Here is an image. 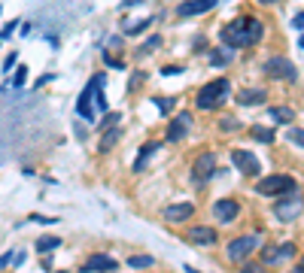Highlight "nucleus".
<instances>
[{
	"label": "nucleus",
	"mask_w": 304,
	"mask_h": 273,
	"mask_svg": "<svg viewBox=\"0 0 304 273\" xmlns=\"http://www.w3.org/2000/svg\"><path fill=\"white\" fill-rule=\"evenodd\" d=\"M292 27H304V12H298V15H295V21H292Z\"/></svg>",
	"instance_id": "nucleus-38"
},
{
	"label": "nucleus",
	"mask_w": 304,
	"mask_h": 273,
	"mask_svg": "<svg viewBox=\"0 0 304 273\" xmlns=\"http://www.w3.org/2000/svg\"><path fill=\"white\" fill-rule=\"evenodd\" d=\"M256 191L264 194V198H271V194H274V198H280V194L295 191V179L289 173H271V176H262L256 182Z\"/></svg>",
	"instance_id": "nucleus-3"
},
{
	"label": "nucleus",
	"mask_w": 304,
	"mask_h": 273,
	"mask_svg": "<svg viewBox=\"0 0 304 273\" xmlns=\"http://www.w3.org/2000/svg\"><path fill=\"white\" fill-rule=\"evenodd\" d=\"M304 210V201L298 198L295 191H289V194H280V201L274 204V216L280 219V222H292L298 213Z\"/></svg>",
	"instance_id": "nucleus-7"
},
{
	"label": "nucleus",
	"mask_w": 304,
	"mask_h": 273,
	"mask_svg": "<svg viewBox=\"0 0 304 273\" xmlns=\"http://www.w3.org/2000/svg\"><path fill=\"white\" fill-rule=\"evenodd\" d=\"M238 213H240V204H238L234 198H219V201L213 204V219H216L219 225H232V222L238 219Z\"/></svg>",
	"instance_id": "nucleus-9"
},
{
	"label": "nucleus",
	"mask_w": 304,
	"mask_h": 273,
	"mask_svg": "<svg viewBox=\"0 0 304 273\" xmlns=\"http://www.w3.org/2000/svg\"><path fill=\"white\" fill-rule=\"evenodd\" d=\"M228 97H232V82H228V79H213V82H207L198 91L195 106L198 109H219Z\"/></svg>",
	"instance_id": "nucleus-2"
},
{
	"label": "nucleus",
	"mask_w": 304,
	"mask_h": 273,
	"mask_svg": "<svg viewBox=\"0 0 304 273\" xmlns=\"http://www.w3.org/2000/svg\"><path fill=\"white\" fill-rule=\"evenodd\" d=\"M116 140H119V128H112V131L106 128V134H104V140H100V152H110Z\"/></svg>",
	"instance_id": "nucleus-26"
},
{
	"label": "nucleus",
	"mask_w": 304,
	"mask_h": 273,
	"mask_svg": "<svg viewBox=\"0 0 304 273\" xmlns=\"http://www.w3.org/2000/svg\"><path fill=\"white\" fill-rule=\"evenodd\" d=\"M262 33H264V24L256 15H238L232 24H225L219 30V40L228 49H246V46H256L262 40Z\"/></svg>",
	"instance_id": "nucleus-1"
},
{
	"label": "nucleus",
	"mask_w": 304,
	"mask_h": 273,
	"mask_svg": "<svg viewBox=\"0 0 304 273\" xmlns=\"http://www.w3.org/2000/svg\"><path fill=\"white\" fill-rule=\"evenodd\" d=\"M264 76H271V79H283V82H295L298 79V70H295V64L289 58L274 55V58L264 61Z\"/></svg>",
	"instance_id": "nucleus-5"
},
{
	"label": "nucleus",
	"mask_w": 304,
	"mask_h": 273,
	"mask_svg": "<svg viewBox=\"0 0 304 273\" xmlns=\"http://www.w3.org/2000/svg\"><path fill=\"white\" fill-rule=\"evenodd\" d=\"M24 82H28V67H24V64H16V67H12V82H10V85H12V88H22Z\"/></svg>",
	"instance_id": "nucleus-25"
},
{
	"label": "nucleus",
	"mask_w": 304,
	"mask_h": 273,
	"mask_svg": "<svg viewBox=\"0 0 304 273\" xmlns=\"http://www.w3.org/2000/svg\"><path fill=\"white\" fill-rule=\"evenodd\" d=\"M152 264H156V258H152V255H131V258H128V267H131V270H146V267H152Z\"/></svg>",
	"instance_id": "nucleus-24"
},
{
	"label": "nucleus",
	"mask_w": 304,
	"mask_h": 273,
	"mask_svg": "<svg viewBox=\"0 0 304 273\" xmlns=\"http://www.w3.org/2000/svg\"><path fill=\"white\" fill-rule=\"evenodd\" d=\"M262 100H264V91L262 88H244L238 94V103H244V106H258Z\"/></svg>",
	"instance_id": "nucleus-19"
},
{
	"label": "nucleus",
	"mask_w": 304,
	"mask_h": 273,
	"mask_svg": "<svg viewBox=\"0 0 304 273\" xmlns=\"http://www.w3.org/2000/svg\"><path fill=\"white\" fill-rule=\"evenodd\" d=\"M162 149V143H156V140H149V143H143L140 146V152H137V158H134V173H143L146 170V164H149V158L156 155Z\"/></svg>",
	"instance_id": "nucleus-17"
},
{
	"label": "nucleus",
	"mask_w": 304,
	"mask_h": 273,
	"mask_svg": "<svg viewBox=\"0 0 304 273\" xmlns=\"http://www.w3.org/2000/svg\"><path fill=\"white\" fill-rule=\"evenodd\" d=\"M292 255H295V243H283V246L268 243V246H262V264H280V261H286Z\"/></svg>",
	"instance_id": "nucleus-10"
},
{
	"label": "nucleus",
	"mask_w": 304,
	"mask_h": 273,
	"mask_svg": "<svg viewBox=\"0 0 304 273\" xmlns=\"http://www.w3.org/2000/svg\"><path fill=\"white\" fill-rule=\"evenodd\" d=\"M192 179H195V185H207L210 182V176L216 173V155L213 152H201L198 158H195V167H192Z\"/></svg>",
	"instance_id": "nucleus-8"
},
{
	"label": "nucleus",
	"mask_w": 304,
	"mask_h": 273,
	"mask_svg": "<svg viewBox=\"0 0 304 273\" xmlns=\"http://www.w3.org/2000/svg\"><path fill=\"white\" fill-rule=\"evenodd\" d=\"M232 164L244 173V176H256L262 167H258V158H256V155L252 152H246V149H234L232 152Z\"/></svg>",
	"instance_id": "nucleus-11"
},
{
	"label": "nucleus",
	"mask_w": 304,
	"mask_h": 273,
	"mask_svg": "<svg viewBox=\"0 0 304 273\" xmlns=\"http://www.w3.org/2000/svg\"><path fill=\"white\" fill-rule=\"evenodd\" d=\"M34 246H36V252H43V255H46V252H55V249L61 246V237H40Z\"/></svg>",
	"instance_id": "nucleus-23"
},
{
	"label": "nucleus",
	"mask_w": 304,
	"mask_h": 273,
	"mask_svg": "<svg viewBox=\"0 0 304 273\" xmlns=\"http://www.w3.org/2000/svg\"><path fill=\"white\" fill-rule=\"evenodd\" d=\"M271 119H274V122H283V125H292V122H295V112H292L289 106H274V109H271Z\"/></svg>",
	"instance_id": "nucleus-21"
},
{
	"label": "nucleus",
	"mask_w": 304,
	"mask_h": 273,
	"mask_svg": "<svg viewBox=\"0 0 304 273\" xmlns=\"http://www.w3.org/2000/svg\"><path fill=\"white\" fill-rule=\"evenodd\" d=\"M18 64V52H10L6 61H4V73H12V67Z\"/></svg>",
	"instance_id": "nucleus-31"
},
{
	"label": "nucleus",
	"mask_w": 304,
	"mask_h": 273,
	"mask_svg": "<svg viewBox=\"0 0 304 273\" xmlns=\"http://www.w3.org/2000/svg\"><path fill=\"white\" fill-rule=\"evenodd\" d=\"M122 6H125V9H128V6H140V0H125Z\"/></svg>",
	"instance_id": "nucleus-39"
},
{
	"label": "nucleus",
	"mask_w": 304,
	"mask_h": 273,
	"mask_svg": "<svg viewBox=\"0 0 304 273\" xmlns=\"http://www.w3.org/2000/svg\"><path fill=\"white\" fill-rule=\"evenodd\" d=\"M188 240H192L195 246H216V231L207 228V225H192L188 228Z\"/></svg>",
	"instance_id": "nucleus-15"
},
{
	"label": "nucleus",
	"mask_w": 304,
	"mask_h": 273,
	"mask_svg": "<svg viewBox=\"0 0 304 273\" xmlns=\"http://www.w3.org/2000/svg\"><path fill=\"white\" fill-rule=\"evenodd\" d=\"M156 106H158V112H170L174 109V100L170 97H156Z\"/></svg>",
	"instance_id": "nucleus-32"
},
{
	"label": "nucleus",
	"mask_w": 304,
	"mask_h": 273,
	"mask_svg": "<svg viewBox=\"0 0 304 273\" xmlns=\"http://www.w3.org/2000/svg\"><path fill=\"white\" fill-rule=\"evenodd\" d=\"M256 3H268V6H274V3H280V0H256Z\"/></svg>",
	"instance_id": "nucleus-40"
},
{
	"label": "nucleus",
	"mask_w": 304,
	"mask_h": 273,
	"mask_svg": "<svg viewBox=\"0 0 304 273\" xmlns=\"http://www.w3.org/2000/svg\"><path fill=\"white\" fill-rule=\"evenodd\" d=\"M301 270H304V261H301Z\"/></svg>",
	"instance_id": "nucleus-41"
},
{
	"label": "nucleus",
	"mask_w": 304,
	"mask_h": 273,
	"mask_svg": "<svg viewBox=\"0 0 304 273\" xmlns=\"http://www.w3.org/2000/svg\"><path fill=\"white\" fill-rule=\"evenodd\" d=\"M0 43H4V40H0Z\"/></svg>",
	"instance_id": "nucleus-42"
},
{
	"label": "nucleus",
	"mask_w": 304,
	"mask_h": 273,
	"mask_svg": "<svg viewBox=\"0 0 304 273\" xmlns=\"http://www.w3.org/2000/svg\"><path fill=\"white\" fill-rule=\"evenodd\" d=\"M250 134H252V140H258V143H264V146H271V143H274V131H271V128H264V125H256Z\"/></svg>",
	"instance_id": "nucleus-22"
},
{
	"label": "nucleus",
	"mask_w": 304,
	"mask_h": 273,
	"mask_svg": "<svg viewBox=\"0 0 304 273\" xmlns=\"http://www.w3.org/2000/svg\"><path fill=\"white\" fill-rule=\"evenodd\" d=\"M82 270H86V273H106V270H119V261L112 258V255L94 252V255H88V258H86Z\"/></svg>",
	"instance_id": "nucleus-12"
},
{
	"label": "nucleus",
	"mask_w": 304,
	"mask_h": 273,
	"mask_svg": "<svg viewBox=\"0 0 304 273\" xmlns=\"http://www.w3.org/2000/svg\"><path fill=\"white\" fill-rule=\"evenodd\" d=\"M216 3H219V0H182V3L176 6V15H180V18L204 15V12H210V9H213Z\"/></svg>",
	"instance_id": "nucleus-13"
},
{
	"label": "nucleus",
	"mask_w": 304,
	"mask_h": 273,
	"mask_svg": "<svg viewBox=\"0 0 304 273\" xmlns=\"http://www.w3.org/2000/svg\"><path fill=\"white\" fill-rule=\"evenodd\" d=\"M12 261H16V255H12V252H4V255H0V270H4V267H10Z\"/></svg>",
	"instance_id": "nucleus-35"
},
{
	"label": "nucleus",
	"mask_w": 304,
	"mask_h": 273,
	"mask_svg": "<svg viewBox=\"0 0 304 273\" xmlns=\"http://www.w3.org/2000/svg\"><path fill=\"white\" fill-rule=\"evenodd\" d=\"M286 137H289L292 143H298V146L304 149V131H301V128H289V131H286Z\"/></svg>",
	"instance_id": "nucleus-30"
},
{
	"label": "nucleus",
	"mask_w": 304,
	"mask_h": 273,
	"mask_svg": "<svg viewBox=\"0 0 304 273\" xmlns=\"http://www.w3.org/2000/svg\"><path fill=\"white\" fill-rule=\"evenodd\" d=\"M188 128H192V112H176L174 119H170V125H168V140L170 143H180L188 134Z\"/></svg>",
	"instance_id": "nucleus-14"
},
{
	"label": "nucleus",
	"mask_w": 304,
	"mask_h": 273,
	"mask_svg": "<svg viewBox=\"0 0 304 273\" xmlns=\"http://www.w3.org/2000/svg\"><path fill=\"white\" fill-rule=\"evenodd\" d=\"M238 128H240V122L234 119V115H225V119L219 122V131H222V134H228V131H238Z\"/></svg>",
	"instance_id": "nucleus-28"
},
{
	"label": "nucleus",
	"mask_w": 304,
	"mask_h": 273,
	"mask_svg": "<svg viewBox=\"0 0 304 273\" xmlns=\"http://www.w3.org/2000/svg\"><path fill=\"white\" fill-rule=\"evenodd\" d=\"M176 73H182V67H176V64H170V67L162 70V76H176Z\"/></svg>",
	"instance_id": "nucleus-37"
},
{
	"label": "nucleus",
	"mask_w": 304,
	"mask_h": 273,
	"mask_svg": "<svg viewBox=\"0 0 304 273\" xmlns=\"http://www.w3.org/2000/svg\"><path fill=\"white\" fill-rule=\"evenodd\" d=\"M30 222H40V225H55L58 219H49V216H30Z\"/></svg>",
	"instance_id": "nucleus-36"
},
{
	"label": "nucleus",
	"mask_w": 304,
	"mask_h": 273,
	"mask_svg": "<svg viewBox=\"0 0 304 273\" xmlns=\"http://www.w3.org/2000/svg\"><path fill=\"white\" fill-rule=\"evenodd\" d=\"M256 249H262V237L258 234H244V237H238L225 246V258L228 261H246Z\"/></svg>",
	"instance_id": "nucleus-4"
},
{
	"label": "nucleus",
	"mask_w": 304,
	"mask_h": 273,
	"mask_svg": "<svg viewBox=\"0 0 304 273\" xmlns=\"http://www.w3.org/2000/svg\"><path fill=\"white\" fill-rule=\"evenodd\" d=\"M16 27H18V21H10V24H4V30H0V40H10V36L16 33Z\"/></svg>",
	"instance_id": "nucleus-33"
},
{
	"label": "nucleus",
	"mask_w": 304,
	"mask_h": 273,
	"mask_svg": "<svg viewBox=\"0 0 304 273\" xmlns=\"http://www.w3.org/2000/svg\"><path fill=\"white\" fill-rule=\"evenodd\" d=\"M207 61L213 64V67H228L234 61V49H228V46H222V49H213L210 55H207Z\"/></svg>",
	"instance_id": "nucleus-18"
},
{
	"label": "nucleus",
	"mask_w": 304,
	"mask_h": 273,
	"mask_svg": "<svg viewBox=\"0 0 304 273\" xmlns=\"http://www.w3.org/2000/svg\"><path fill=\"white\" fill-rule=\"evenodd\" d=\"M152 21H156V15H146V18H140V21H131V24H125V36H140Z\"/></svg>",
	"instance_id": "nucleus-20"
},
{
	"label": "nucleus",
	"mask_w": 304,
	"mask_h": 273,
	"mask_svg": "<svg viewBox=\"0 0 304 273\" xmlns=\"http://www.w3.org/2000/svg\"><path fill=\"white\" fill-rule=\"evenodd\" d=\"M192 213H195L192 204H170V207L164 210V222H170V225H182V222L192 219Z\"/></svg>",
	"instance_id": "nucleus-16"
},
{
	"label": "nucleus",
	"mask_w": 304,
	"mask_h": 273,
	"mask_svg": "<svg viewBox=\"0 0 304 273\" xmlns=\"http://www.w3.org/2000/svg\"><path fill=\"white\" fill-rule=\"evenodd\" d=\"M94 85H98V76H92V79L86 82L80 100H76V115L86 119V122H94V115H98V109H94Z\"/></svg>",
	"instance_id": "nucleus-6"
},
{
	"label": "nucleus",
	"mask_w": 304,
	"mask_h": 273,
	"mask_svg": "<svg viewBox=\"0 0 304 273\" xmlns=\"http://www.w3.org/2000/svg\"><path fill=\"white\" fill-rule=\"evenodd\" d=\"M104 61H106L110 67H116V70H122V67H125V61H119V58H112L110 52H104Z\"/></svg>",
	"instance_id": "nucleus-34"
},
{
	"label": "nucleus",
	"mask_w": 304,
	"mask_h": 273,
	"mask_svg": "<svg viewBox=\"0 0 304 273\" xmlns=\"http://www.w3.org/2000/svg\"><path fill=\"white\" fill-rule=\"evenodd\" d=\"M158 46H162V36H149V40H146V43L137 49V55H149L152 49H158Z\"/></svg>",
	"instance_id": "nucleus-27"
},
{
	"label": "nucleus",
	"mask_w": 304,
	"mask_h": 273,
	"mask_svg": "<svg viewBox=\"0 0 304 273\" xmlns=\"http://www.w3.org/2000/svg\"><path fill=\"white\" fill-rule=\"evenodd\" d=\"M116 122H119V112H106V115H104V122H100L98 128H100V131H106V128H116Z\"/></svg>",
	"instance_id": "nucleus-29"
}]
</instances>
